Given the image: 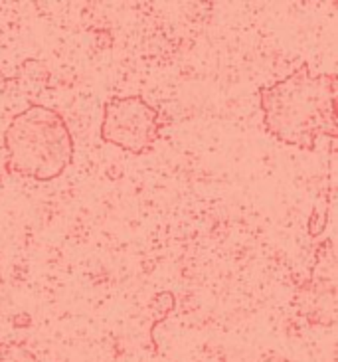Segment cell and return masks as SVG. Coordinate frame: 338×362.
<instances>
[{"instance_id":"obj_4","label":"cell","mask_w":338,"mask_h":362,"mask_svg":"<svg viewBox=\"0 0 338 362\" xmlns=\"http://www.w3.org/2000/svg\"><path fill=\"white\" fill-rule=\"evenodd\" d=\"M337 254L330 240L317 250L310 275L297 287L295 307L313 327H330L337 323Z\"/></svg>"},{"instance_id":"obj_2","label":"cell","mask_w":338,"mask_h":362,"mask_svg":"<svg viewBox=\"0 0 338 362\" xmlns=\"http://www.w3.org/2000/svg\"><path fill=\"white\" fill-rule=\"evenodd\" d=\"M4 168L36 182L59 178L74 160V137L56 109L30 105L16 113L4 131Z\"/></svg>"},{"instance_id":"obj_5","label":"cell","mask_w":338,"mask_h":362,"mask_svg":"<svg viewBox=\"0 0 338 362\" xmlns=\"http://www.w3.org/2000/svg\"><path fill=\"white\" fill-rule=\"evenodd\" d=\"M0 362H40L26 344L0 341Z\"/></svg>"},{"instance_id":"obj_1","label":"cell","mask_w":338,"mask_h":362,"mask_svg":"<svg viewBox=\"0 0 338 362\" xmlns=\"http://www.w3.org/2000/svg\"><path fill=\"white\" fill-rule=\"evenodd\" d=\"M263 127L287 147L315 151L319 139H337V76L313 74L309 64L257 89Z\"/></svg>"},{"instance_id":"obj_3","label":"cell","mask_w":338,"mask_h":362,"mask_svg":"<svg viewBox=\"0 0 338 362\" xmlns=\"http://www.w3.org/2000/svg\"><path fill=\"white\" fill-rule=\"evenodd\" d=\"M165 129L161 111L143 95L111 98L103 103L99 137L131 155H146L156 147Z\"/></svg>"}]
</instances>
